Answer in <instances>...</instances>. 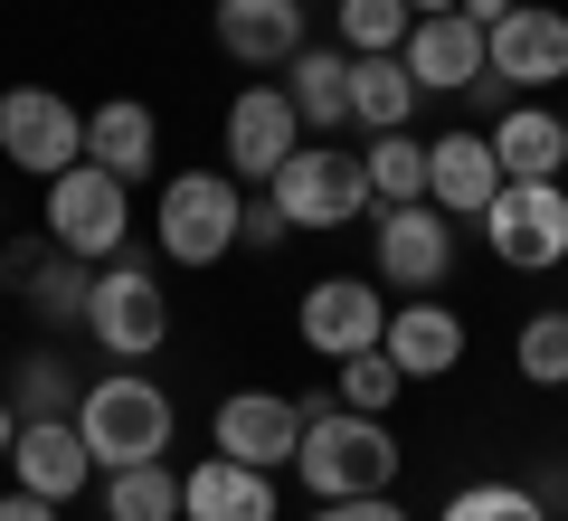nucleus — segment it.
<instances>
[{
	"label": "nucleus",
	"instance_id": "1",
	"mask_svg": "<svg viewBox=\"0 0 568 521\" xmlns=\"http://www.w3.org/2000/svg\"><path fill=\"white\" fill-rule=\"evenodd\" d=\"M407 445L388 437V418H361V408H323L304 418V445H294V483L313 502H361V493H398Z\"/></svg>",
	"mask_w": 568,
	"mask_h": 521
},
{
	"label": "nucleus",
	"instance_id": "2",
	"mask_svg": "<svg viewBox=\"0 0 568 521\" xmlns=\"http://www.w3.org/2000/svg\"><path fill=\"white\" fill-rule=\"evenodd\" d=\"M77 437L85 455H95V474H114V464H152L171 455V437H181V408H171L162 380H142V370H104V380L77 389Z\"/></svg>",
	"mask_w": 568,
	"mask_h": 521
},
{
	"label": "nucleus",
	"instance_id": "3",
	"mask_svg": "<svg viewBox=\"0 0 568 521\" xmlns=\"http://www.w3.org/2000/svg\"><path fill=\"white\" fill-rule=\"evenodd\" d=\"M237 219H246V181L227 161L219 171L200 161V171H171L162 181V200H152V247H162L171 265H200L209 275L219 257H237Z\"/></svg>",
	"mask_w": 568,
	"mask_h": 521
},
{
	"label": "nucleus",
	"instance_id": "4",
	"mask_svg": "<svg viewBox=\"0 0 568 521\" xmlns=\"http://www.w3.org/2000/svg\"><path fill=\"white\" fill-rule=\"evenodd\" d=\"M39 228L67 257L114 265L123 247H133V181H114L104 161H67L58 181H39Z\"/></svg>",
	"mask_w": 568,
	"mask_h": 521
},
{
	"label": "nucleus",
	"instance_id": "5",
	"mask_svg": "<svg viewBox=\"0 0 568 521\" xmlns=\"http://www.w3.org/2000/svg\"><path fill=\"white\" fill-rule=\"evenodd\" d=\"M85 332H95V351H104V361H123V370H142V361L171 341V294H162V275H152L133 247H123L114 265H95Z\"/></svg>",
	"mask_w": 568,
	"mask_h": 521
},
{
	"label": "nucleus",
	"instance_id": "6",
	"mask_svg": "<svg viewBox=\"0 0 568 521\" xmlns=\"http://www.w3.org/2000/svg\"><path fill=\"white\" fill-rule=\"evenodd\" d=\"M284 200V219H294V238H323V228H361L369 219V171L361 152H342V142H294L284 152V171L265 181Z\"/></svg>",
	"mask_w": 568,
	"mask_h": 521
},
{
	"label": "nucleus",
	"instance_id": "7",
	"mask_svg": "<svg viewBox=\"0 0 568 521\" xmlns=\"http://www.w3.org/2000/svg\"><path fill=\"white\" fill-rule=\"evenodd\" d=\"M369 275L388 294H436L455 275V219L436 200H379L369 209Z\"/></svg>",
	"mask_w": 568,
	"mask_h": 521
},
{
	"label": "nucleus",
	"instance_id": "8",
	"mask_svg": "<svg viewBox=\"0 0 568 521\" xmlns=\"http://www.w3.org/2000/svg\"><path fill=\"white\" fill-rule=\"evenodd\" d=\"M474 228L511 275H549V265H568V181H503Z\"/></svg>",
	"mask_w": 568,
	"mask_h": 521
},
{
	"label": "nucleus",
	"instance_id": "9",
	"mask_svg": "<svg viewBox=\"0 0 568 521\" xmlns=\"http://www.w3.org/2000/svg\"><path fill=\"white\" fill-rule=\"evenodd\" d=\"M0 161L29 181H58L67 161H85V114L58 86H0Z\"/></svg>",
	"mask_w": 568,
	"mask_h": 521
},
{
	"label": "nucleus",
	"instance_id": "10",
	"mask_svg": "<svg viewBox=\"0 0 568 521\" xmlns=\"http://www.w3.org/2000/svg\"><path fill=\"white\" fill-rule=\"evenodd\" d=\"M294 332H304V351H323V361L379 351V332H388V284H379V275H323V284H304Z\"/></svg>",
	"mask_w": 568,
	"mask_h": 521
},
{
	"label": "nucleus",
	"instance_id": "11",
	"mask_svg": "<svg viewBox=\"0 0 568 521\" xmlns=\"http://www.w3.org/2000/svg\"><path fill=\"white\" fill-rule=\"evenodd\" d=\"M484 67L511 86V96H549V86H568V10L511 0L503 20L484 29Z\"/></svg>",
	"mask_w": 568,
	"mask_h": 521
},
{
	"label": "nucleus",
	"instance_id": "12",
	"mask_svg": "<svg viewBox=\"0 0 568 521\" xmlns=\"http://www.w3.org/2000/svg\"><path fill=\"white\" fill-rule=\"evenodd\" d=\"M294 142H304V114H294L284 77H256V86H237V96H227V171H237L246 190L275 181Z\"/></svg>",
	"mask_w": 568,
	"mask_h": 521
},
{
	"label": "nucleus",
	"instance_id": "13",
	"mask_svg": "<svg viewBox=\"0 0 568 521\" xmlns=\"http://www.w3.org/2000/svg\"><path fill=\"white\" fill-rule=\"evenodd\" d=\"M0 284H10V294H20L48 332H67V322H85L95 265L67 257V247H48V228H39V238H10V247H0Z\"/></svg>",
	"mask_w": 568,
	"mask_h": 521
},
{
	"label": "nucleus",
	"instance_id": "14",
	"mask_svg": "<svg viewBox=\"0 0 568 521\" xmlns=\"http://www.w3.org/2000/svg\"><path fill=\"white\" fill-rule=\"evenodd\" d=\"M209 437H219V455L237 464H294V445H304V408L284 399V389H227L219 418H209Z\"/></svg>",
	"mask_w": 568,
	"mask_h": 521
},
{
	"label": "nucleus",
	"instance_id": "15",
	"mask_svg": "<svg viewBox=\"0 0 568 521\" xmlns=\"http://www.w3.org/2000/svg\"><path fill=\"white\" fill-rule=\"evenodd\" d=\"M10 483L67 512V502L95 483V455H85L77 418H20V445H10Z\"/></svg>",
	"mask_w": 568,
	"mask_h": 521
},
{
	"label": "nucleus",
	"instance_id": "16",
	"mask_svg": "<svg viewBox=\"0 0 568 521\" xmlns=\"http://www.w3.org/2000/svg\"><path fill=\"white\" fill-rule=\"evenodd\" d=\"M493 190H503V161H493L484 123H446V133L426 142V200L446 209V219H484Z\"/></svg>",
	"mask_w": 568,
	"mask_h": 521
},
{
	"label": "nucleus",
	"instance_id": "17",
	"mask_svg": "<svg viewBox=\"0 0 568 521\" xmlns=\"http://www.w3.org/2000/svg\"><path fill=\"white\" fill-rule=\"evenodd\" d=\"M209 39L237 67H284L313 39V20H304V0H209Z\"/></svg>",
	"mask_w": 568,
	"mask_h": 521
},
{
	"label": "nucleus",
	"instance_id": "18",
	"mask_svg": "<svg viewBox=\"0 0 568 521\" xmlns=\"http://www.w3.org/2000/svg\"><path fill=\"white\" fill-rule=\"evenodd\" d=\"M379 351L407 370V380H455V370H465V313H455V303H436V294L388 303Z\"/></svg>",
	"mask_w": 568,
	"mask_h": 521
},
{
	"label": "nucleus",
	"instance_id": "19",
	"mask_svg": "<svg viewBox=\"0 0 568 521\" xmlns=\"http://www.w3.org/2000/svg\"><path fill=\"white\" fill-rule=\"evenodd\" d=\"M484 142H493V161H503V181H559L568 171V123H559V104H540V96H511L503 114L484 123Z\"/></svg>",
	"mask_w": 568,
	"mask_h": 521
},
{
	"label": "nucleus",
	"instance_id": "20",
	"mask_svg": "<svg viewBox=\"0 0 568 521\" xmlns=\"http://www.w3.org/2000/svg\"><path fill=\"white\" fill-rule=\"evenodd\" d=\"M398 58H407V77H417V96H465V86L484 77V29H474L465 10H426Z\"/></svg>",
	"mask_w": 568,
	"mask_h": 521
},
{
	"label": "nucleus",
	"instance_id": "21",
	"mask_svg": "<svg viewBox=\"0 0 568 521\" xmlns=\"http://www.w3.org/2000/svg\"><path fill=\"white\" fill-rule=\"evenodd\" d=\"M85 161H104L114 181H152L162 171V114L142 96H104L85 114Z\"/></svg>",
	"mask_w": 568,
	"mask_h": 521
},
{
	"label": "nucleus",
	"instance_id": "22",
	"mask_svg": "<svg viewBox=\"0 0 568 521\" xmlns=\"http://www.w3.org/2000/svg\"><path fill=\"white\" fill-rule=\"evenodd\" d=\"M181 521H275V474L237 455H209L181 474Z\"/></svg>",
	"mask_w": 568,
	"mask_h": 521
},
{
	"label": "nucleus",
	"instance_id": "23",
	"mask_svg": "<svg viewBox=\"0 0 568 521\" xmlns=\"http://www.w3.org/2000/svg\"><path fill=\"white\" fill-rule=\"evenodd\" d=\"M284 96H294V114H304V133H342L351 123V48L342 39H304L294 58H284Z\"/></svg>",
	"mask_w": 568,
	"mask_h": 521
},
{
	"label": "nucleus",
	"instance_id": "24",
	"mask_svg": "<svg viewBox=\"0 0 568 521\" xmlns=\"http://www.w3.org/2000/svg\"><path fill=\"white\" fill-rule=\"evenodd\" d=\"M417 77H407L398 48H379V58H351V123L361 133H407L417 123Z\"/></svg>",
	"mask_w": 568,
	"mask_h": 521
},
{
	"label": "nucleus",
	"instance_id": "25",
	"mask_svg": "<svg viewBox=\"0 0 568 521\" xmlns=\"http://www.w3.org/2000/svg\"><path fill=\"white\" fill-rule=\"evenodd\" d=\"M104 493V521H181V464L152 455V464H114V474H95Z\"/></svg>",
	"mask_w": 568,
	"mask_h": 521
},
{
	"label": "nucleus",
	"instance_id": "26",
	"mask_svg": "<svg viewBox=\"0 0 568 521\" xmlns=\"http://www.w3.org/2000/svg\"><path fill=\"white\" fill-rule=\"evenodd\" d=\"M436 521H559V512H549L521 474H474V483H455V493H446V512H436Z\"/></svg>",
	"mask_w": 568,
	"mask_h": 521
},
{
	"label": "nucleus",
	"instance_id": "27",
	"mask_svg": "<svg viewBox=\"0 0 568 521\" xmlns=\"http://www.w3.org/2000/svg\"><path fill=\"white\" fill-rule=\"evenodd\" d=\"M77 389H85V380L48 351V341L10 361V408H20V418H77Z\"/></svg>",
	"mask_w": 568,
	"mask_h": 521
},
{
	"label": "nucleus",
	"instance_id": "28",
	"mask_svg": "<svg viewBox=\"0 0 568 521\" xmlns=\"http://www.w3.org/2000/svg\"><path fill=\"white\" fill-rule=\"evenodd\" d=\"M361 171H369V209L379 200H426V133H369Z\"/></svg>",
	"mask_w": 568,
	"mask_h": 521
},
{
	"label": "nucleus",
	"instance_id": "29",
	"mask_svg": "<svg viewBox=\"0 0 568 521\" xmlns=\"http://www.w3.org/2000/svg\"><path fill=\"white\" fill-rule=\"evenodd\" d=\"M511 370L530 389H568V303H540V313L511 332Z\"/></svg>",
	"mask_w": 568,
	"mask_h": 521
},
{
	"label": "nucleus",
	"instance_id": "30",
	"mask_svg": "<svg viewBox=\"0 0 568 521\" xmlns=\"http://www.w3.org/2000/svg\"><path fill=\"white\" fill-rule=\"evenodd\" d=\"M407 29H417V10H407V0H332V39H342L351 58L407 48Z\"/></svg>",
	"mask_w": 568,
	"mask_h": 521
},
{
	"label": "nucleus",
	"instance_id": "31",
	"mask_svg": "<svg viewBox=\"0 0 568 521\" xmlns=\"http://www.w3.org/2000/svg\"><path fill=\"white\" fill-rule=\"evenodd\" d=\"M332 399L361 408V418H388V408L407 399V370L388 361V351H351V361H332Z\"/></svg>",
	"mask_w": 568,
	"mask_h": 521
},
{
	"label": "nucleus",
	"instance_id": "32",
	"mask_svg": "<svg viewBox=\"0 0 568 521\" xmlns=\"http://www.w3.org/2000/svg\"><path fill=\"white\" fill-rule=\"evenodd\" d=\"M294 238V219H284L275 190H246V219H237V247H256V257H275V247Z\"/></svg>",
	"mask_w": 568,
	"mask_h": 521
},
{
	"label": "nucleus",
	"instance_id": "33",
	"mask_svg": "<svg viewBox=\"0 0 568 521\" xmlns=\"http://www.w3.org/2000/svg\"><path fill=\"white\" fill-rule=\"evenodd\" d=\"M304 521H407V512H398V493H361V502H313Z\"/></svg>",
	"mask_w": 568,
	"mask_h": 521
},
{
	"label": "nucleus",
	"instance_id": "34",
	"mask_svg": "<svg viewBox=\"0 0 568 521\" xmlns=\"http://www.w3.org/2000/svg\"><path fill=\"white\" fill-rule=\"evenodd\" d=\"M0 521H58V502H39V493H20V483H10V493H0Z\"/></svg>",
	"mask_w": 568,
	"mask_h": 521
},
{
	"label": "nucleus",
	"instance_id": "35",
	"mask_svg": "<svg viewBox=\"0 0 568 521\" xmlns=\"http://www.w3.org/2000/svg\"><path fill=\"white\" fill-rule=\"evenodd\" d=\"M530 493H540L549 512H568V464H540V474H530Z\"/></svg>",
	"mask_w": 568,
	"mask_h": 521
},
{
	"label": "nucleus",
	"instance_id": "36",
	"mask_svg": "<svg viewBox=\"0 0 568 521\" xmlns=\"http://www.w3.org/2000/svg\"><path fill=\"white\" fill-rule=\"evenodd\" d=\"M10 445H20V408H10V389H0V464H10Z\"/></svg>",
	"mask_w": 568,
	"mask_h": 521
},
{
	"label": "nucleus",
	"instance_id": "37",
	"mask_svg": "<svg viewBox=\"0 0 568 521\" xmlns=\"http://www.w3.org/2000/svg\"><path fill=\"white\" fill-rule=\"evenodd\" d=\"M455 10H465L474 29H493V20H503V10H511V0H455Z\"/></svg>",
	"mask_w": 568,
	"mask_h": 521
},
{
	"label": "nucleus",
	"instance_id": "38",
	"mask_svg": "<svg viewBox=\"0 0 568 521\" xmlns=\"http://www.w3.org/2000/svg\"><path fill=\"white\" fill-rule=\"evenodd\" d=\"M407 10H417V20H426V10H455V0H407Z\"/></svg>",
	"mask_w": 568,
	"mask_h": 521
},
{
	"label": "nucleus",
	"instance_id": "39",
	"mask_svg": "<svg viewBox=\"0 0 568 521\" xmlns=\"http://www.w3.org/2000/svg\"><path fill=\"white\" fill-rule=\"evenodd\" d=\"M559 123H568V114H559Z\"/></svg>",
	"mask_w": 568,
	"mask_h": 521
}]
</instances>
